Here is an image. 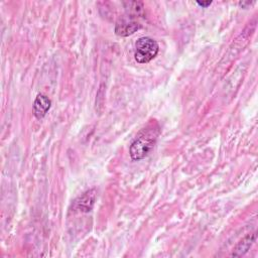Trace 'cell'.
Instances as JSON below:
<instances>
[{
    "instance_id": "3",
    "label": "cell",
    "mask_w": 258,
    "mask_h": 258,
    "mask_svg": "<svg viewBox=\"0 0 258 258\" xmlns=\"http://www.w3.org/2000/svg\"><path fill=\"white\" fill-rule=\"evenodd\" d=\"M141 28V24L128 17L119 19L115 24V33L119 36H129Z\"/></svg>"
},
{
    "instance_id": "4",
    "label": "cell",
    "mask_w": 258,
    "mask_h": 258,
    "mask_svg": "<svg viewBox=\"0 0 258 258\" xmlns=\"http://www.w3.org/2000/svg\"><path fill=\"white\" fill-rule=\"evenodd\" d=\"M97 191L95 188H91L81 195L75 201V207L81 212H89L93 209V206L96 201Z\"/></svg>"
},
{
    "instance_id": "6",
    "label": "cell",
    "mask_w": 258,
    "mask_h": 258,
    "mask_svg": "<svg viewBox=\"0 0 258 258\" xmlns=\"http://www.w3.org/2000/svg\"><path fill=\"white\" fill-rule=\"evenodd\" d=\"M256 240V232H253L251 234H248L245 238H243L234 248L233 253L231 254L232 256L239 257L244 255L245 253L248 252V250L251 248V246L254 244Z\"/></svg>"
},
{
    "instance_id": "8",
    "label": "cell",
    "mask_w": 258,
    "mask_h": 258,
    "mask_svg": "<svg viewBox=\"0 0 258 258\" xmlns=\"http://www.w3.org/2000/svg\"><path fill=\"white\" fill-rule=\"evenodd\" d=\"M197 4H199L200 6H202V7H208V6H210L211 4H212V1H207V2H200V1H197Z\"/></svg>"
},
{
    "instance_id": "5",
    "label": "cell",
    "mask_w": 258,
    "mask_h": 258,
    "mask_svg": "<svg viewBox=\"0 0 258 258\" xmlns=\"http://www.w3.org/2000/svg\"><path fill=\"white\" fill-rule=\"evenodd\" d=\"M51 106V101L47 96L38 94L33 103V114L37 119H42Z\"/></svg>"
},
{
    "instance_id": "2",
    "label": "cell",
    "mask_w": 258,
    "mask_h": 258,
    "mask_svg": "<svg viewBox=\"0 0 258 258\" xmlns=\"http://www.w3.org/2000/svg\"><path fill=\"white\" fill-rule=\"evenodd\" d=\"M158 50L159 46L156 40L148 36H143L135 43L134 57L139 63H147L157 55Z\"/></svg>"
},
{
    "instance_id": "1",
    "label": "cell",
    "mask_w": 258,
    "mask_h": 258,
    "mask_svg": "<svg viewBox=\"0 0 258 258\" xmlns=\"http://www.w3.org/2000/svg\"><path fill=\"white\" fill-rule=\"evenodd\" d=\"M159 135L157 126H149L142 129L130 145L129 153L133 160H140L146 157L154 147Z\"/></svg>"
},
{
    "instance_id": "7",
    "label": "cell",
    "mask_w": 258,
    "mask_h": 258,
    "mask_svg": "<svg viewBox=\"0 0 258 258\" xmlns=\"http://www.w3.org/2000/svg\"><path fill=\"white\" fill-rule=\"evenodd\" d=\"M128 14L131 15V17H134L136 15H140L143 11V3L139 1H130V2H124L123 3Z\"/></svg>"
}]
</instances>
